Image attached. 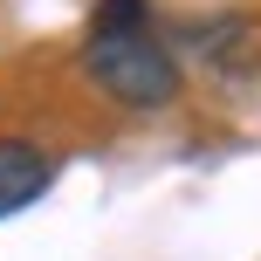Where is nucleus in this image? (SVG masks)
<instances>
[{
  "instance_id": "f257e3e1",
  "label": "nucleus",
  "mask_w": 261,
  "mask_h": 261,
  "mask_svg": "<svg viewBox=\"0 0 261 261\" xmlns=\"http://www.w3.org/2000/svg\"><path fill=\"white\" fill-rule=\"evenodd\" d=\"M83 69L124 110H165L179 96V62L151 35H90L83 41Z\"/></svg>"
},
{
  "instance_id": "f03ea898",
  "label": "nucleus",
  "mask_w": 261,
  "mask_h": 261,
  "mask_svg": "<svg viewBox=\"0 0 261 261\" xmlns=\"http://www.w3.org/2000/svg\"><path fill=\"white\" fill-rule=\"evenodd\" d=\"M41 186H48V158L21 138H0V220L21 213L28 199H41Z\"/></svg>"
},
{
  "instance_id": "7ed1b4c3",
  "label": "nucleus",
  "mask_w": 261,
  "mask_h": 261,
  "mask_svg": "<svg viewBox=\"0 0 261 261\" xmlns=\"http://www.w3.org/2000/svg\"><path fill=\"white\" fill-rule=\"evenodd\" d=\"M144 28H151L144 0H96V14H90V35H144Z\"/></svg>"
}]
</instances>
